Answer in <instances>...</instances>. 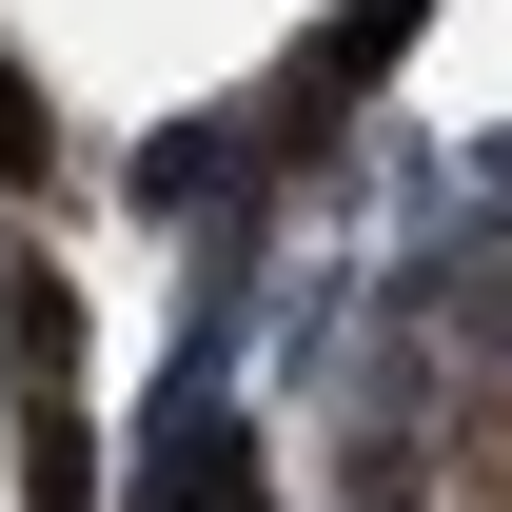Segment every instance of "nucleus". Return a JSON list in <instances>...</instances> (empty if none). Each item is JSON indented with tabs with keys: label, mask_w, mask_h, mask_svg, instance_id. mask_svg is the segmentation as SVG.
I'll return each instance as SVG.
<instances>
[{
	"label": "nucleus",
	"mask_w": 512,
	"mask_h": 512,
	"mask_svg": "<svg viewBox=\"0 0 512 512\" xmlns=\"http://www.w3.org/2000/svg\"><path fill=\"white\" fill-rule=\"evenodd\" d=\"M414 20H434V0H355V40H316V60H296V119H335V99H355V79H375Z\"/></svg>",
	"instance_id": "nucleus-2"
},
{
	"label": "nucleus",
	"mask_w": 512,
	"mask_h": 512,
	"mask_svg": "<svg viewBox=\"0 0 512 512\" xmlns=\"http://www.w3.org/2000/svg\"><path fill=\"white\" fill-rule=\"evenodd\" d=\"M414 512H512V355L434 394V434H414Z\"/></svg>",
	"instance_id": "nucleus-1"
},
{
	"label": "nucleus",
	"mask_w": 512,
	"mask_h": 512,
	"mask_svg": "<svg viewBox=\"0 0 512 512\" xmlns=\"http://www.w3.org/2000/svg\"><path fill=\"white\" fill-rule=\"evenodd\" d=\"M197 512H256V453L237 434H197Z\"/></svg>",
	"instance_id": "nucleus-4"
},
{
	"label": "nucleus",
	"mask_w": 512,
	"mask_h": 512,
	"mask_svg": "<svg viewBox=\"0 0 512 512\" xmlns=\"http://www.w3.org/2000/svg\"><path fill=\"white\" fill-rule=\"evenodd\" d=\"M40 158H60V138H40V79L0 60V178H40Z\"/></svg>",
	"instance_id": "nucleus-3"
}]
</instances>
